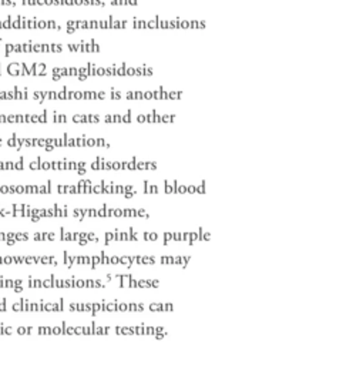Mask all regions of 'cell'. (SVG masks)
<instances>
[{
	"mask_svg": "<svg viewBox=\"0 0 363 365\" xmlns=\"http://www.w3.org/2000/svg\"><path fill=\"white\" fill-rule=\"evenodd\" d=\"M6 308H4V304H0V311H4Z\"/></svg>",
	"mask_w": 363,
	"mask_h": 365,
	"instance_id": "6da1fadb",
	"label": "cell"
}]
</instances>
